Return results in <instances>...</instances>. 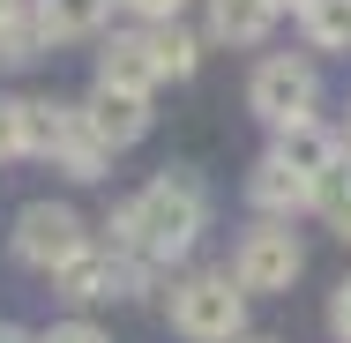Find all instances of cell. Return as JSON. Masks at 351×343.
<instances>
[{
  "label": "cell",
  "instance_id": "1",
  "mask_svg": "<svg viewBox=\"0 0 351 343\" xmlns=\"http://www.w3.org/2000/svg\"><path fill=\"white\" fill-rule=\"evenodd\" d=\"M202 216H210V202H202V187L187 179V172H165V179H149L135 202L112 216V246L128 254V262H180L195 239H202Z\"/></svg>",
  "mask_w": 351,
  "mask_h": 343
},
{
  "label": "cell",
  "instance_id": "2",
  "mask_svg": "<svg viewBox=\"0 0 351 343\" xmlns=\"http://www.w3.org/2000/svg\"><path fill=\"white\" fill-rule=\"evenodd\" d=\"M172 329L195 336V343H232V336H247V291H239V276H232V269L187 276V283L172 291Z\"/></svg>",
  "mask_w": 351,
  "mask_h": 343
},
{
  "label": "cell",
  "instance_id": "3",
  "mask_svg": "<svg viewBox=\"0 0 351 343\" xmlns=\"http://www.w3.org/2000/svg\"><path fill=\"white\" fill-rule=\"evenodd\" d=\"M82 246H90V224H82L68 202H30L23 216H15V262L38 269V276L68 269Z\"/></svg>",
  "mask_w": 351,
  "mask_h": 343
},
{
  "label": "cell",
  "instance_id": "4",
  "mask_svg": "<svg viewBox=\"0 0 351 343\" xmlns=\"http://www.w3.org/2000/svg\"><path fill=\"white\" fill-rule=\"evenodd\" d=\"M314 97H322V75L291 53H269L254 82H247V105L269 120V127H291V120H314Z\"/></svg>",
  "mask_w": 351,
  "mask_h": 343
},
{
  "label": "cell",
  "instance_id": "5",
  "mask_svg": "<svg viewBox=\"0 0 351 343\" xmlns=\"http://www.w3.org/2000/svg\"><path fill=\"white\" fill-rule=\"evenodd\" d=\"M306 269V246L291 239V224H254L247 239H239V254H232V276H239V291H291Z\"/></svg>",
  "mask_w": 351,
  "mask_h": 343
},
{
  "label": "cell",
  "instance_id": "6",
  "mask_svg": "<svg viewBox=\"0 0 351 343\" xmlns=\"http://www.w3.org/2000/svg\"><path fill=\"white\" fill-rule=\"evenodd\" d=\"M135 269L142 262H128L120 246L105 254V246L90 239L68 269H53V283H60V298H75V306H97V298H128V291H135Z\"/></svg>",
  "mask_w": 351,
  "mask_h": 343
},
{
  "label": "cell",
  "instance_id": "7",
  "mask_svg": "<svg viewBox=\"0 0 351 343\" xmlns=\"http://www.w3.org/2000/svg\"><path fill=\"white\" fill-rule=\"evenodd\" d=\"M82 120H90V135L105 142V149H128V142L149 135V97H142V90H112V82H97L90 105H82Z\"/></svg>",
  "mask_w": 351,
  "mask_h": 343
},
{
  "label": "cell",
  "instance_id": "8",
  "mask_svg": "<svg viewBox=\"0 0 351 343\" xmlns=\"http://www.w3.org/2000/svg\"><path fill=\"white\" fill-rule=\"evenodd\" d=\"M247 194H254V209H262V216H299V209H314V179H306V172H291V164H284V157H262V164H254V179H247Z\"/></svg>",
  "mask_w": 351,
  "mask_h": 343
},
{
  "label": "cell",
  "instance_id": "9",
  "mask_svg": "<svg viewBox=\"0 0 351 343\" xmlns=\"http://www.w3.org/2000/svg\"><path fill=\"white\" fill-rule=\"evenodd\" d=\"M269 157H284V164L306 172V179H322V172L344 164V142L329 135L322 120H291V127H277V149H269Z\"/></svg>",
  "mask_w": 351,
  "mask_h": 343
},
{
  "label": "cell",
  "instance_id": "10",
  "mask_svg": "<svg viewBox=\"0 0 351 343\" xmlns=\"http://www.w3.org/2000/svg\"><path fill=\"white\" fill-rule=\"evenodd\" d=\"M277 23V0H210V38L224 45H262Z\"/></svg>",
  "mask_w": 351,
  "mask_h": 343
},
{
  "label": "cell",
  "instance_id": "11",
  "mask_svg": "<svg viewBox=\"0 0 351 343\" xmlns=\"http://www.w3.org/2000/svg\"><path fill=\"white\" fill-rule=\"evenodd\" d=\"M97 82H112V90H157V60H149V38H112L105 45V60H97Z\"/></svg>",
  "mask_w": 351,
  "mask_h": 343
},
{
  "label": "cell",
  "instance_id": "12",
  "mask_svg": "<svg viewBox=\"0 0 351 343\" xmlns=\"http://www.w3.org/2000/svg\"><path fill=\"white\" fill-rule=\"evenodd\" d=\"M53 157L68 164V179H105V157H112V149L90 135V120H82V105H75L68 127H60V149H53Z\"/></svg>",
  "mask_w": 351,
  "mask_h": 343
},
{
  "label": "cell",
  "instance_id": "13",
  "mask_svg": "<svg viewBox=\"0 0 351 343\" xmlns=\"http://www.w3.org/2000/svg\"><path fill=\"white\" fill-rule=\"evenodd\" d=\"M105 15H112V0H38V23L53 38H90V30H105Z\"/></svg>",
  "mask_w": 351,
  "mask_h": 343
},
{
  "label": "cell",
  "instance_id": "14",
  "mask_svg": "<svg viewBox=\"0 0 351 343\" xmlns=\"http://www.w3.org/2000/svg\"><path fill=\"white\" fill-rule=\"evenodd\" d=\"M142 38H149L157 82H165V75H172V82H187V75H195V60H202V53H195V38H187L180 23H157V30H142Z\"/></svg>",
  "mask_w": 351,
  "mask_h": 343
},
{
  "label": "cell",
  "instance_id": "15",
  "mask_svg": "<svg viewBox=\"0 0 351 343\" xmlns=\"http://www.w3.org/2000/svg\"><path fill=\"white\" fill-rule=\"evenodd\" d=\"M299 23H306V38L322 53H351V0H306Z\"/></svg>",
  "mask_w": 351,
  "mask_h": 343
},
{
  "label": "cell",
  "instance_id": "16",
  "mask_svg": "<svg viewBox=\"0 0 351 343\" xmlns=\"http://www.w3.org/2000/svg\"><path fill=\"white\" fill-rule=\"evenodd\" d=\"M45 45H53V30L38 23V8H23L15 23H0V60H8V68H23V60H38Z\"/></svg>",
  "mask_w": 351,
  "mask_h": 343
},
{
  "label": "cell",
  "instance_id": "17",
  "mask_svg": "<svg viewBox=\"0 0 351 343\" xmlns=\"http://www.w3.org/2000/svg\"><path fill=\"white\" fill-rule=\"evenodd\" d=\"M314 209L329 216V231L351 246V164H337V172H322V179H314Z\"/></svg>",
  "mask_w": 351,
  "mask_h": 343
},
{
  "label": "cell",
  "instance_id": "18",
  "mask_svg": "<svg viewBox=\"0 0 351 343\" xmlns=\"http://www.w3.org/2000/svg\"><path fill=\"white\" fill-rule=\"evenodd\" d=\"M0 157H23V97H0Z\"/></svg>",
  "mask_w": 351,
  "mask_h": 343
},
{
  "label": "cell",
  "instance_id": "19",
  "mask_svg": "<svg viewBox=\"0 0 351 343\" xmlns=\"http://www.w3.org/2000/svg\"><path fill=\"white\" fill-rule=\"evenodd\" d=\"M38 343H112L105 329H90V321H60V329H45Z\"/></svg>",
  "mask_w": 351,
  "mask_h": 343
},
{
  "label": "cell",
  "instance_id": "20",
  "mask_svg": "<svg viewBox=\"0 0 351 343\" xmlns=\"http://www.w3.org/2000/svg\"><path fill=\"white\" fill-rule=\"evenodd\" d=\"M329 329H337V343H351V276L337 283V298H329Z\"/></svg>",
  "mask_w": 351,
  "mask_h": 343
},
{
  "label": "cell",
  "instance_id": "21",
  "mask_svg": "<svg viewBox=\"0 0 351 343\" xmlns=\"http://www.w3.org/2000/svg\"><path fill=\"white\" fill-rule=\"evenodd\" d=\"M128 8L149 15V23H180V8H187V0H128Z\"/></svg>",
  "mask_w": 351,
  "mask_h": 343
},
{
  "label": "cell",
  "instance_id": "22",
  "mask_svg": "<svg viewBox=\"0 0 351 343\" xmlns=\"http://www.w3.org/2000/svg\"><path fill=\"white\" fill-rule=\"evenodd\" d=\"M15 15H23V0H0V23H15Z\"/></svg>",
  "mask_w": 351,
  "mask_h": 343
},
{
  "label": "cell",
  "instance_id": "23",
  "mask_svg": "<svg viewBox=\"0 0 351 343\" xmlns=\"http://www.w3.org/2000/svg\"><path fill=\"white\" fill-rule=\"evenodd\" d=\"M0 343H38V336H23V329H0Z\"/></svg>",
  "mask_w": 351,
  "mask_h": 343
},
{
  "label": "cell",
  "instance_id": "24",
  "mask_svg": "<svg viewBox=\"0 0 351 343\" xmlns=\"http://www.w3.org/2000/svg\"><path fill=\"white\" fill-rule=\"evenodd\" d=\"M232 343H277V336H232Z\"/></svg>",
  "mask_w": 351,
  "mask_h": 343
},
{
  "label": "cell",
  "instance_id": "25",
  "mask_svg": "<svg viewBox=\"0 0 351 343\" xmlns=\"http://www.w3.org/2000/svg\"><path fill=\"white\" fill-rule=\"evenodd\" d=\"M277 8H306V0H277Z\"/></svg>",
  "mask_w": 351,
  "mask_h": 343
}]
</instances>
